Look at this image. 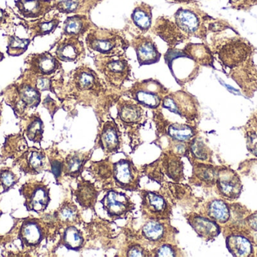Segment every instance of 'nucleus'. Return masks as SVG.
Masks as SVG:
<instances>
[{"mask_svg": "<svg viewBox=\"0 0 257 257\" xmlns=\"http://www.w3.org/2000/svg\"><path fill=\"white\" fill-rule=\"evenodd\" d=\"M85 42L93 57L124 56L130 45L118 32L96 27L89 30Z\"/></svg>", "mask_w": 257, "mask_h": 257, "instance_id": "1", "label": "nucleus"}, {"mask_svg": "<svg viewBox=\"0 0 257 257\" xmlns=\"http://www.w3.org/2000/svg\"><path fill=\"white\" fill-rule=\"evenodd\" d=\"M175 23L183 33L189 38L196 37L205 40L208 32V24L213 18L200 9L181 7L176 11Z\"/></svg>", "mask_w": 257, "mask_h": 257, "instance_id": "2", "label": "nucleus"}, {"mask_svg": "<svg viewBox=\"0 0 257 257\" xmlns=\"http://www.w3.org/2000/svg\"><path fill=\"white\" fill-rule=\"evenodd\" d=\"M252 48L253 46L246 39L238 36L215 45L214 51L223 67L232 69L241 66L251 57Z\"/></svg>", "mask_w": 257, "mask_h": 257, "instance_id": "3", "label": "nucleus"}, {"mask_svg": "<svg viewBox=\"0 0 257 257\" xmlns=\"http://www.w3.org/2000/svg\"><path fill=\"white\" fill-rule=\"evenodd\" d=\"M164 60L172 76L181 85L194 79L199 73L200 66L184 50L169 48L165 54Z\"/></svg>", "mask_w": 257, "mask_h": 257, "instance_id": "4", "label": "nucleus"}, {"mask_svg": "<svg viewBox=\"0 0 257 257\" xmlns=\"http://www.w3.org/2000/svg\"><path fill=\"white\" fill-rule=\"evenodd\" d=\"M93 60L96 69L112 85L120 87L130 79L131 66L124 56L95 57Z\"/></svg>", "mask_w": 257, "mask_h": 257, "instance_id": "5", "label": "nucleus"}, {"mask_svg": "<svg viewBox=\"0 0 257 257\" xmlns=\"http://www.w3.org/2000/svg\"><path fill=\"white\" fill-rule=\"evenodd\" d=\"M128 92L138 104L151 109L160 107L163 98L169 94L165 86L153 78L137 81Z\"/></svg>", "mask_w": 257, "mask_h": 257, "instance_id": "6", "label": "nucleus"}, {"mask_svg": "<svg viewBox=\"0 0 257 257\" xmlns=\"http://www.w3.org/2000/svg\"><path fill=\"white\" fill-rule=\"evenodd\" d=\"M162 105L163 108L188 120H193L197 116L194 98L182 91L168 94L163 98Z\"/></svg>", "mask_w": 257, "mask_h": 257, "instance_id": "7", "label": "nucleus"}, {"mask_svg": "<svg viewBox=\"0 0 257 257\" xmlns=\"http://www.w3.org/2000/svg\"><path fill=\"white\" fill-rule=\"evenodd\" d=\"M21 195L25 199L24 205L27 211L33 212H44L49 205V190L41 183H31L23 186Z\"/></svg>", "mask_w": 257, "mask_h": 257, "instance_id": "8", "label": "nucleus"}, {"mask_svg": "<svg viewBox=\"0 0 257 257\" xmlns=\"http://www.w3.org/2000/svg\"><path fill=\"white\" fill-rule=\"evenodd\" d=\"M130 45L136 51L138 62L140 66L154 64L158 63L161 58V53L159 51L152 38L140 34L133 38Z\"/></svg>", "mask_w": 257, "mask_h": 257, "instance_id": "9", "label": "nucleus"}, {"mask_svg": "<svg viewBox=\"0 0 257 257\" xmlns=\"http://www.w3.org/2000/svg\"><path fill=\"white\" fill-rule=\"evenodd\" d=\"M86 55L84 44L80 39L63 36L57 44L55 56L60 61L78 63Z\"/></svg>", "mask_w": 257, "mask_h": 257, "instance_id": "10", "label": "nucleus"}, {"mask_svg": "<svg viewBox=\"0 0 257 257\" xmlns=\"http://www.w3.org/2000/svg\"><path fill=\"white\" fill-rule=\"evenodd\" d=\"M152 31L166 42L169 48H176L177 45L189 39L188 36L182 33L175 22L166 17L157 18Z\"/></svg>", "mask_w": 257, "mask_h": 257, "instance_id": "11", "label": "nucleus"}, {"mask_svg": "<svg viewBox=\"0 0 257 257\" xmlns=\"http://www.w3.org/2000/svg\"><path fill=\"white\" fill-rule=\"evenodd\" d=\"M27 63L30 72L42 76H50L62 68L60 60L49 51L30 55Z\"/></svg>", "mask_w": 257, "mask_h": 257, "instance_id": "12", "label": "nucleus"}, {"mask_svg": "<svg viewBox=\"0 0 257 257\" xmlns=\"http://www.w3.org/2000/svg\"><path fill=\"white\" fill-rule=\"evenodd\" d=\"M113 176L116 184L120 188L130 191L137 190L139 172L128 160H120L113 164Z\"/></svg>", "mask_w": 257, "mask_h": 257, "instance_id": "13", "label": "nucleus"}, {"mask_svg": "<svg viewBox=\"0 0 257 257\" xmlns=\"http://www.w3.org/2000/svg\"><path fill=\"white\" fill-rule=\"evenodd\" d=\"M55 0H17L18 13L27 19H39L54 10Z\"/></svg>", "mask_w": 257, "mask_h": 257, "instance_id": "14", "label": "nucleus"}, {"mask_svg": "<svg viewBox=\"0 0 257 257\" xmlns=\"http://www.w3.org/2000/svg\"><path fill=\"white\" fill-rule=\"evenodd\" d=\"M103 208L111 217H120L133 209L130 198L121 193L110 190L102 200Z\"/></svg>", "mask_w": 257, "mask_h": 257, "instance_id": "15", "label": "nucleus"}, {"mask_svg": "<svg viewBox=\"0 0 257 257\" xmlns=\"http://www.w3.org/2000/svg\"><path fill=\"white\" fill-rule=\"evenodd\" d=\"M216 184L219 191L225 198L235 199L241 194V181L238 175L231 169L219 170Z\"/></svg>", "mask_w": 257, "mask_h": 257, "instance_id": "16", "label": "nucleus"}, {"mask_svg": "<svg viewBox=\"0 0 257 257\" xmlns=\"http://www.w3.org/2000/svg\"><path fill=\"white\" fill-rule=\"evenodd\" d=\"M72 73V81L75 88L81 92H96L101 89L99 75L89 66H78Z\"/></svg>", "mask_w": 257, "mask_h": 257, "instance_id": "17", "label": "nucleus"}, {"mask_svg": "<svg viewBox=\"0 0 257 257\" xmlns=\"http://www.w3.org/2000/svg\"><path fill=\"white\" fill-rule=\"evenodd\" d=\"M142 207L147 214L154 219L169 218V204L161 196L152 192H147L142 196Z\"/></svg>", "mask_w": 257, "mask_h": 257, "instance_id": "18", "label": "nucleus"}, {"mask_svg": "<svg viewBox=\"0 0 257 257\" xmlns=\"http://www.w3.org/2000/svg\"><path fill=\"white\" fill-rule=\"evenodd\" d=\"M93 27V24L87 15H72L63 22L62 36L81 39Z\"/></svg>", "mask_w": 257, "mask_h": 257, "instance_id": "19", "label": "nucleus"}, {"mask_svg": "<svg viewBox=\"0 0 257 257\" xmlns=\"http://www.w3.org/2000/svg\"><path fill=\"white\" fill-rule=\"evenodd\" d=\"M102 0H60L56 1L54 9L59 13L87 15Z\"/></svg>", "mask_w": 257, "mask_h": 257, "instance_id": "20", "label": "nucleus"}, {"mask_svg": "<svg viewBox=\"0 0 257 257\" xmlns=\"http://www.w3.org/2000/svg\"><path fill=\"white\" fill-rule=\"evenodd\" d=\"M19 238L27 247L39 245L44 238L42 226L35 220H25L20 229Z\"/></svg>", "mask_w": 257, "mask_h": 257, "instance_id": "21", "label": "nucleus"}, {"mask_svg": "<svg viewBox=\"0 0 257 257\" xmlns=\"http://www.w3.org/2000/svg\"><path fill=\"white\" fill-rule=\"evenodd\" d=\"M183 50L199 66L214 67V54L206 44L187 43Z\"/></svg>", "mask_w": 257, "mask_h": 257, "instance_id": "22", "label": "nucleus"}, {"mask_svg": "<svg viewBox=\"0 0 257 257\" xmlns=\"http://www.w3.org/2000/svg\"><path fill=\"white\" fill-rule=\"evenodd\" d=\"M153 8L147 3H140L135 7L131 20L135 27L144 35L152 27Z\"/></svg>", "mask_w": 257, "mask_h": 257, "instance_id": "23", "label": "nucleus"}, {"mask_svg": "<svg viewBox=\"0 0 257 257\" xmlns=\"http://www.w3.org/2000/svg\"><path fill=\"white\" fill-rule=\"evenodd\" d=\"M189 223L196 233L205 239H212L220 232V228L217 224V222L211 219L195 215L190 217Z\"/></svg>", "mask_w": 257, "mask_h": 257, "instance_id": "24", "label": "nucleus"}, {"mask_svg": "<svg viewBox=\"0 0 257 257\" xmlns=\"http://www.w3.org/2000/svg\"><path fill=\"white\" fill-rule=\"evenodd\" d=\"M99 144L103 150L108 152H115L118 149L120 134L115 122H105L99 136Z\"/></svg>", "mask_w": 257, "mask_h": 257, "instance_id": "25", "label": "nucleus"}, {"mask_svg": "<svg viewBox=\"0 0 257 257\" xmlns=\"http://www.w3.org/2000/svg\"><path fill=\"white\" fill-rule=\"evenodd\" d=\"M60 24V18L59 14H56L49 19L43 18H39L36 21H32L28 24L29 33L32 39L38 36H44L51 34L55 31Z\"/></svg>", "mask_w": 257, "mask_h": 257, "instance_id": "26", "label": "nucleus"}, {"mask_svg": "<svg viewBox=\"0 0 257 257\" xmlns=\"http://www.w3.org/2000/svg\"><path fill=\"white\" fill-rule=\"evenodd\" d=\"M41 102V92L35 86L27 83H23L18 86V105L26 109L36 108Z\"/></svg>", "mask_w": 257, "mask_h": 257, "instance_id": "27", "label": "nucleus"}, {"mask_svg": "<svg viewBox=\"0 0 257 257\" xmlns=\"http://www.w3.org/2000/svg\"><path fill=\"white\" fill-rule=\"evenodd\" d=\"M22 170L25 173L38 175L45 166V155L41 151L30 149L22 156Z\"/></svg>", "mask_w": 257, "mask_h": 257, "instance_id": "28", "label": "nucleus"}, {"mask_svg": "<svg viewBox=\"0 0 257 257\" xmlns=\"http://www.w3.org/2000/svg\"><path fill=\"white\" fill-rule=\"evenodd\" d=\"M227 248L235 256H249L253 253V246L248 238L243 235H229L226 239Z\"/></svg>", "mask_w": 257, "mask_h": 257, "instance_id": "29", "label": "nucleus"}, {"mask_svg": "<svg viewBox=\"0 0 257 257\" xmlns=\"http://www.w3.org/2000/svg\"><path fill=\"white\" fill-rule=\"evenodd\" d=\"M97 196L98 193L94 186L88 181L81 182L75 192V197L78 203L86 208L94 207Z\"/></svg>", "mask_w": 257, "mask_h": 257, "instance_id": "30", "label": "nucleus"}, {"mask_svg": "<svg viewBox=\"0 0 257 257\" xmlns=\"http://www.w3.org/2000/svg\"><path fill=\"white\" fill-rule=\"evenodd\" d=\"M117 112L120 120L130 125L140 122L143 116V110L139 104L128 101L119 104Z\"/></svg>", "mask_w": 257, "mask_h": 257, "instance_id": "31", "label": "nucleus"}, {"mask_svg": "<svg viewBox=\"0 0 257 257\" xmlns=\"http://www.w3.org/2000/svg\"><path fill=\"white\" fill-rule=\"evenodd\" d=\"M167 134L171 139L176 142L186 143L190 141L196 136L195 128L185 124L172 123L167 128Z\"/></svg>", "mask_w": 257, "mask_h": 257, "instance_id": "32", "label": "nucleus"}, {"mask_svg": "<svg viewBox=\"0 0 257 257\" xmlns=\"http://www.w3.org/2000/svg\"><path fill=\"white\" fill-rule=\"evenodd\" d=\"M208 217L219 223H226L230 217V212L227 205L222 200L211 201L207 208Z\"/></svg>", "mask_w": 257, "mask_h": 257, "instance_id": "33", "label": "nucleus"}, {"mask_svg": "<svg viewBox=\"0 0 257 257\" xmlns=\"http://www.w3.org/2000/svg\"><path fill=\"white\" fill-rule=\"evenodd\" d=\"M84 244L81 232L75 226H69L63 235V245L69 250H78Z\"/></svg>", "mask_w": 257, "mask_h": 257, "instance_id": "34", "label": "nucleus"}, {"mask_svg": "<svg viewBox=\"0 0 257 257\" xmlns=\"http://www.w3.org/2000/svg\"><path fill=\"white\" fill-rule=\"evenodd\" d=\"M7 54L12 57H19L28 49L31 43L30 39H21L15 35L8 36Z\"/></svg>", "mask_w": 257, "mask_h": 257, "instance_id": "35", "label": "nucleus"}, {"mask_svg": "<svg viewBox=\"0 0 257 257\" xmlns=\"http://www.w3.org/2000/svg\"><path fill=\"white\" fill-rule=\"evenodd\" d=\"M25 132L30 141L40 143L43 137L44 124L39 116H33L30 118Z\"/></svg>", "mask_w": 257, "mask_h": 257, "instance_id": "36", "label": "nucleus"}, {"mask_svg": "<svg viewBox=\"0 0 257 257\" xmlns=\"http://www.w3.org/2000/svg\"><path fill=\"white\" fill-rule=\"evenodd\" d=\"M163 164H164L166 175L174 181H179L184 175V172H183L184 166L180 158L175 156V155L166 157V158H164Z\"/></svg>", "mask_w": 257, "mask_h": 257, "instance_id": "37", "label": "nucleus"}, {"mask_svg": "<svg viewBox=\"0 0 257 257\" xmlns=\"http://www.w3.org/2000/svg\"><path fill=\"white\" fill-rule=\"evenodd\" d=\"M86 157L82 154H75L66 158L63 163V170L66 175L78 176L85 164Z\"/></svg>", "mask_w": 257, "mask_h": 257, "instance_id": "38", "label": "nucleus"}, {"mask_svg": "<svg viewBox=\"0 0 257 257\" xmlns=\"http://www.w3.org/2000/svg\"><path fill=\"white\" fill-rule=\"evenodd\" d=\"M142 234L149 241H160L165 238L166 227L159 222H148L144 226Z\"/></svg>", "mask_w": 257, "mask_h": 257, "instance_id": "39", "label": "nucleus"}, {"mask_svg": "<svg viewBox=\"0 0 257 257\" xmlns=\"http://www.w3.org/2000/svg\"><path fill=\"white\" fill-rule=\"evenodd\" d=\"M195 175L202 183L212 186L217 182V170L212 166L199 164L194 168Z\"/></svg>", "mask_w": 257, "mask_h": 257, "instance_id": "40", "label": "nucleus"}, {"mask_svg": "<svg viewBox=\"0 0 257 257\" xmlns=\"http://www.w3.org/2000/svg\"><path fill=\"white\" fill-rule=\"evenodd\" d=\"M191 153L194 158L200 160H206L208 158V149L202 140L198 138H193L190 140L189 146Z\"/></svg>", "mask_w": 257, "mask_h": 257, "instance_id": "41", "label": "nucleus"}, {"mask_svg": "<svg viewBox=\"0 0 257 257\" xmlns=\"http://www.w3.org/2000/svg\"><path fill=\"white\" fill-rule=\"evenodd\" d=\"M58 217L65 223H72L78 218V210L75 205L70 204L63 205L58 211Z\"/></svg>", "mask_w": 257, "mask_h": 257, "instance_id": "42", "label": "nucleus"}, {"mask_svg": "<svg viewBox=\"0 0 257 257\" xmlns=\"http://www.w3.org/2000/svg\"><path fill=\"white\" fill-rule=\"evenodd\" d=\"M18 177L12 170L5 169L0 172V184L4 189L3 193L9 191L15 184H18Z\"/></svg>", "mask_w": 257, "mask_h": 257, "instance_id": "43", "label": "nucleus"}, {"mask_svg": "<svg viewBox=\"0 0 257 257\" xmlns=\"http://www.w3.org/2000/svg\"><path fill=\"white\" fill-rule=\"evenodd\" d=\"M36 75L34 84L35 87L40 91V92H45V91H52V83H51V78L48 76H42V75Z\"/></svg>", "mask_w": 257, "mask_h": 257, "instance_id": "44", "label": "nucleus"}, {"mask_svg": "<svg viewBox=\"0 0 257 257\" xmlns=\"http://www.w3.org/2000/svg\"><path fill=\"white\" fill-rule=\"evenodd\" d=\"M232 8L238 10L248 9L257 4V0H229Z\"/></svg>", "mask_w": 257, "mask_h": 257, "instance_id": "45", "label": "nucleus"}, {"mask_svg": "<svg viewBox=\"0 0 257 257\" xmlns=\"http://www.w3.org/2000/svg\"><path fill=\"white\" fill-rule=\"evenodd\" d=\"M96 173L100 178L107 179L111 176L113 173V169L111 170L110 166L106 162H98V167H96Z\"/></svg>", "mask_w": 257, "mask_h": 257, "instance_id": "46", "label": "nucleus"}, {"mask_svg": "<svg viewBox=\"0 0 257 257\" xmlns=\"http://www.w3.org/2000/svg\"><path fill=\"white\" fill-rule=\"evenodd\" d=\"M247 148L249 150L257 155V133L253 130L247 133Z\"/></svg>", "mask_w": 257, "mask_h": 257, "instance_id": "47", "label": "nucleus"}, {"mask_svg": "<svg viewBox=\"0 0 257 257\" xmlns=\"http://www.w3.org/2000/svg\"><path fill=\"white\" fill-rule=\"evenodd\" d=\"M156 256H176V252L172 246L164 244L157 249L156 251Z\"/></svg>", "mask_w": 257, "mask_h": 257, "instance_id": "48", "label": "nucleus"}, {"mask_svg": "<svg viewBox=\"0 0 257 257\" xmlns=\"http://www.w3.org/2000/svg\"><path fill=\"white\" fill-rule=\"evenodd\" d=\"M50 162H51V172L57 179V178H60L62 172H63V163L60 162V161L56 159H50Z\"/></svg>", "mask_w": 257, "mask_h": 257, "instance_id": "49", "label": "nucleus"}, {"mask_svg": "<svg viewBox=\"0 0 257 257\" xmlns=\"http://www.w3.org/2000/svg\"><path fill=\"white\" fill-rule=\"evenodd\" d=\"M127 256H145V251H144V249L142 248L141 246L139 245H134L128 248V250L127 252Z\"/></svg>", "mask_w": 257, "mask_h": 257, "instance_id": "50", "label": "nucleus"}, {"mask_svg": "<svg viewBox=\"0 0 257 257\" xmlns=\"http://www.w3.org/2000/svg\"><path fill=\"white\" fill-rule=\"evenodd\" d=\"M248 223L253 230L257 231V213L248 218Z\"/></svg>", "mask_w": 257, "mask_h": 257, "instance_id": "51", "label": "nucleus"}, {"mask_svg": "<svg viewBox=\"0 0 257 257\" xmlns=\"http://www.w3.org/2000/svg\"><path fill=\"white\" fill-rule=\"evenodd\" d=\"M248 124L252 127V130L257 133V113L252 116L251 119L249 121Z\"/></svg>", "mask_w": 257, "mask_h": 257, "instance_id": "52", "label": "nucleus"}, {"mask_svg": "<svg viewBox=\"0 0 257 257\" xmlns=\"http://www.w3.org/2000/svg\"><path fill=\"white\" fill-rule=\"evenodd\" d=\"M169 1L172 2V3H181V4H192V3H194V0H169Z\"/></svg>", "mask_w": 257, "mask_h": 257, "instance_id": "53", "label": "nucleus"}, {"mask_svg": "<svg viewBox=\"0 0 257 257\" xmlns=\"http://www.w3.org/2000/svg\"><path fill=\"white\" fill-rule=\"evenodd\" d=\"M6 21V12L0 9V26Z\"/></svg>", "mask_w": 257, "mask_h": 257, "instance_id": "54", "label": "nucleus"}, {"mask_svg": "<svg viewBox=\"0 0 257 257\" xmlns=\"http://www.w3.org/2000/svg\"><path fill=\"white\" fill-rule=\"evenodd\" d=\"M5 58L4 54H3V53H2L1 51H0V62L2 61V60H3V59Z\"/></svg>", "mask_w": 257, "mask_h": 257, "instance_id": "55", "label": "nucleus"}, {"mask_svg": "<svg viewBox=\"0 0 257 257\" xmlns=\"http://www.w3.org/2000/svg\"><path fill=\"white\" fill-rule=\"evenodd\" d=\"M0 113H1V109H0Z\"/></svg>", "mask_w": 257, "mask_h": 257, "instance_id": "56", "label": "nucleus"}]
</instances>
